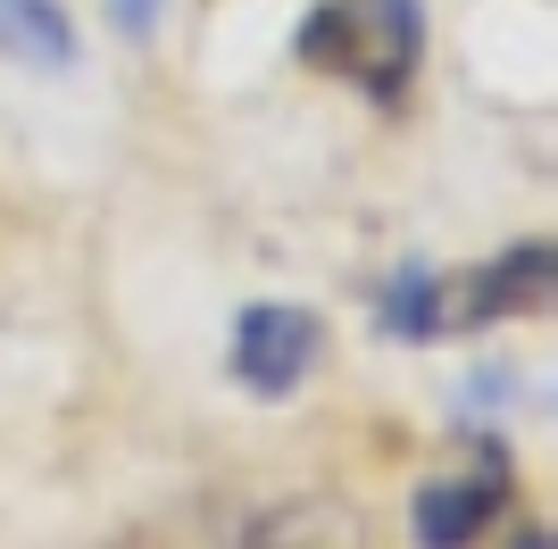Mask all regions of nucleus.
<instances>
[{
	"label": "nucleus",
	"instance_id": "f257e3e1",
	"mask_svg": "<svg viewBox=\"0 0 558 549\" xmlns=\"http://www.w3.org/2000/svg\"><path fill=\"white\" fill-rule=\"evenodd\" d=\"M425 0H317L292 34L308 75L359 91L367 109H409V91L425 75Z\"/></svg>",
	"mask_w": 558,
	"mask_h": 549
},
{
	"label": "nucleus",
	"instance_id": "f03ea898",
	"mask_svg": "<svg viewBox=\"0 0 558 549\" xmlns=\"http://www.w3.org/2000/svg\"><path fill=\"white\" fill-rule=\"evenodd\" d=\"M509 508H517V457H509V441L484 434L450 466L417 475V491H409V549H484Z\"/></svg>",
	"mask_w": 558,
	"mask_h": 549
},
{
	"label": "nucleus",
	"instance_id": "7ed1b4c3",
	"mask_svg": "<svg viewBox=\"0 0 558 549\" xmlns=\"http://www.w3.org/2000/svg\"><path fill=\"white\" fill-rule=\"evenodd\" d=\"M326 366V317L301 308V300H251L233 317V342H226V375L251 391L258 408H283L301 400Z\"/></svg>",
	"mask_w": 558,
	"mask_h": 549
},
{
	"label": "nucleus",
	"instance_id": "20e7f679",
	"mask_svg": "<svg viewBox=\"0 0 558 549\" xmlns=\"http://www.w3.org/2000/svg\"><path fill=\"white\" fill-rule=\"evenodd\" d=\"M550 300V242H509L500 258L450 274V333H492V325H525Z\"/></svg>",
	"mask_w": 558,
	"mask_h": 549
},
{
	"label": "nucleus",
	"instance_id": "39448f33",
	"mask_svg": "<svg viewBox=\"0 0 558 549\" xmlns=\"http://www.w3.org/2000/svg\"><path fill=\"white\" fill-rule=\"evenodd\" d=\"M375 342H400V350L450 342V274L434 258H400V267L375 274Z\"/></svg>",
	"mask_w": 558,
	"mask_h": 549
},
{
	"label": "nucleus",
	"instance_id": "423d86ee",
	"mask_svg": "<svg viewBox=\"0 0 558 549\" xmlns=\"http://www.w3.org/2000/svg\"><path fill=\"white\" fill-rule=\"evenodd\" d=\"M0 59L25 75H75L84 68V25L68 0H0Z\"/></svg>",
	"mask_w": 558,
	"mask_h": 549
},
{
	"label": "nucleus",
	"instance_id": "0eeeda50",
	"mask_svg": "<svg viewBox=\"0 0 558 549\" xmlns=\"http://www.w3.org/2000/svg\"><path fill=\"white\" fill-rule=\"evenodd\" d=\"M525 408V366H509V358H492V366H475L459 383V416L466 425H500V416H517Z\"/></svg>",
	"mask_w": 558,
	"mask_h": 549
},
{
	"label": "nucleus",
	"instance_id": "6e6552de",
	"mask_svg": "<svg viewBox=\"0 0 558 549\" xmlns=\"http://www.w3.org/2000/svg\"><path fill=\"white\" fill-rule=\"evenodd\" d=\"M100 9H109V34L125 50H150L167 34V9H175V0H100Z\"/></svg>",
	"mask_w": 558,
	"mask_h": 549
},
{
	"label": "nucleus",
	"instance_id": "1a4fd4ad",
	"mask_svg": "<svg viewBox=\"0 0 558 549\" xmlns=\"http://www.w3.org/2000/svg\"><path fill=\"white\" fill-rule=\"evenodd\" d=\"M509 541H517V549H550V533H542V525H525V533H509Z\"/></svg>",
	"mask_w": 558,
	"mask_h": 549
}]
</instances>
